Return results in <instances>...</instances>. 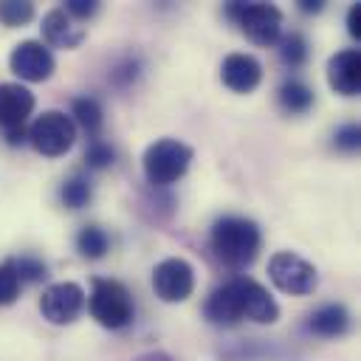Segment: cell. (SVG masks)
<instances>
[{"instance_id": "18", "label": "cell", "mask_w": 361, "mask_h": 361, "mask_svg": "<svg viewBox=\"0 0 361 361\" xmlns=\"http://www.w3.org/2000/svg\"><path fill=\"white\" fill-rule=\"evenodd\" d=\"M59 200H62V206H68L73 212L76 209H85L93 200V183H90V178L87 175H71L68 180H62Z\"/></svg>"}, {"instance_id": "29", "label": "cell", "mask_w": 361, "mask_h": 361, "mask_svg": "<svg viewBox=\"0 0 361 361\" xmlns=\"http://www.w3.org/2000/svg\"><path fill=\"white\" fill-rule=\"evenodd\" d=\"M299 8H302V11H322V3H319V0H316V3L302 0V3H299Z\"/></svg>"}, {"instance_id": "20", "label": "cell", "mask_w": 361, "mask_h": 361, "mask_svg": "<svg viewBox=\"0 0 361 361\" xmlns=\"http://www.w3.org/2000/svg\"><path fill=\"white\" fill-rule=\"evenodd\" d=\"M279 56L288 68H302L307 59V39L299 31H290L282 42H279Z\"/></svg>"}, {"instance_id": "27", "label": "cell", "mask_w": 361, "mask_h": 361, "mask_svg": "<svg viewBox=\"0 0 361 361\" xmlns=\"http://www.w3.org/2000/svg\"><path fill=\"white\" fill-rule=\"evenodd\" d=\"M347 31H350V37H361V6L358 3H353L350 6V11H347Z\"/></svg>"}, {"instance_id": "1", "label": "cell", "mask_w": 361, "mask_h": 361, "mask_svg": "<svg viewBox=\"0 0 361 361\" xmlns=\"http://www.w3.org/2000/svg\"><path fill=\"white\" fill-rule=\"evenodd\" d=\"M203 313L212 324H226V327L243 319H251L257 324H271L279 319V305L257 279L234 276L212 290Z\"/></svg>"}, {"instance_id": "10", "label": "cell", "mask_w": 361, "mask_h": 361, "mask_svg": "<svg viewBox=\"0 0 361 361\" xmlns=\"http://www.w3.org/2000/svg\"><path fill=\"white\" fill-rule=\"evenodd\" d=\"M8 68H11V73H17L25 82H45L54 73L56 62H54V54L45 42L23 39L14 45V51L8 56Z\"/></svg>"}, {"instance_id": "4", "label": "cell", "mask_w": 361, "mask_h": 361, "mask_svg": "<svg viewBox=\"0 0 361 361\" xmlns=\"http://www.w3.org/2000/svg\"><path fill=\"white\" fill-rule=\"evenodd\" d=\"M87 307H90V316L107 330H121L133 322V296L118 279L96 276Z\"/></svg>"}, {"instance_id": "8", "label": "cell", "mask_w": 361, "mask_h": 361, "mask_svg": "<svg viewBox=\"0 0 361 361\" xmlns=\"http://www.w3.org/2000/svg\"><path fill=\"white\" fill-rule=\"evenodd\" d=\"M152 288L164 302H183L195 290V268L183 257L161 259L152 271Z\"/></svg>"}, {"instance_id": "16", "label": "cell", "mask_w": 361, "mask_h": 361, "mask_svg": "<svg viewBox=\"0 0 361 361\" xmlns=\"http://www.w3.org/2000/svg\"><path fill=\"white\" fill-rule=\"evenodd\" d=\"M71 121L73 124H79L87 135H93V138H99V130H102V124H104V113H102V104L93 99V96H76L73 102H71Z\"/></svg>"}, {"instance_id": "13", "label": "cell", "mask_w": 361, "mask_h": 361, "mask_svg": "<svg viewBox=\"0 0 361 361\" xmlns=\"http://www.w3.org/2000/svg\"><path fill=\"white\" fill-rule=\"evenodd\" d=\"M34 110V93L17 82H3L0 85V127L17 130L25 124V118Z\"/></svg>"}, {"instance_id": "9", "label": "cell", "mask_w": 361, "mask_h": 361, "mask_svg": "<svg viewBox=\"0 0 361 361\" xmlns=\"http://www.w3.org/2000/svg\"><path fill=\"white\" fill-rule=\"evenodd\" d=\"M85 307V290L79 282H54L39 296V310L51 324H71Z\"/></svg>"}, {"instance_id": "6", "label": "cell", "mask_w": 361, "mask_h": 361, "mask_svg": "<svg viewBox=\"0 0 361 361\" xmlns=\"http://www.w3.org/2000/svg\"><path fill=\"white\" fill-rule=\"evenodd\" d=\"M28 141L34 144V149L39 155L56 158V155H62V152H68L73 147V141H76V124L62 110H45L28 127Z\"/></svg>"}, {"instance_id": "5", "label": "cell", "mask_w": 361, "mask_h": 361, "mask_svg": "<svg viewBox=\"0 0 361 361\" xmlns=\"http://www.w3.org/2000/svg\"><path fill=\"white\" fill-rule=\"evenodd\" d=\"M226 17L257 45H274L282 31V11L271 3H228Z\"/></svg>"}, {"instance_id": "2", "label": "cell", "mask_w": 361, "mask_h": 361, "mask_svg": "<svg viewBox=\"0 0 361 361\" xmlns=\"http://www.w3.org/2000/svg\"><path fill=\"white\" fill-rule=\"evenodd\" d=\"M209 245L223 265L245 268L257 259L259 245H262V234H259V226L254 220L240 217V214H226V217L214 220V226L209 231Z\"/></svg>"}, {"instance_id": "15", "label": "cell", "mask_w": 361, "mask_h": 361, "mask_svg": "<svg viewBox=\"0 0 361 361\" xmlns=\"http://www.w3.org/2000/svg\"><path fill=\"white\" fill-rule=\"evenodd\" d=\"M307 330L322 336V338H338V336H344L350 330V313L338 302L322 305L307 316Z\"/></svg>"}, {"instance_id": "19", "label": "cell", "mask_w": 361, "mask_h": 361, "mask_svg": "<svg viewBox=\"0 0 361 361\" xmlns=\"http://www.w3.org/2000/svg\"><path fill=\"white\" fill-rule=\"evenodd\" d=\"M76 248H79V254L82 257H87V259H102L104 254H107V248H110V237H107V231L102 228V226H82L79 228V234H76Z\"/></svg>"}, {"instance_id": "17", "label": "cell", "mask_w": 361, "mask_h": 361, "mask_svg": "<svg viewBox=\"0 0 361 361\" xmlns=\"http://www.w3.org/2000/svg\"><path fill=\"white\" fill-rule=\"evenodd\" d=\"M276 102H279V107H282L285 113H290V116L307 113V110L313 107V90H310L305 82H299V79H288V82H282V87L276 90Z\"/></svg>"}, {"instance_id": "22", "label": "cell", "mask_w": 361, "mask_h": 361, "mask_svg": "<svg viewBox=\"0 0 361 361\" xmlns=\"http://www.w3.org/2000/svg\"><path fill=\"white\" fill-rule=\"evenodd\" d=\"M116 161V149L107 144V141H102V138H90V144H87V149H85V164L90 166V169H104V166H110Z\"/></svg>"}, {"instance_id": "23", "label": "cell", "mask_w": 361, "mask_h": 361, "mask_svg": "<svg viewBox=\"0 0 361 361\" xmlns=\"http://www.w3.org/2000/svg\"><path fill=\"white\" fill-rule=\"evenodd\" d=\"M11 262V268H14V274H17V279H20V285L23 282H37V279H42L45 276V262L42 259H37V257H14V259H8Z\"/></svg>"}, {"instance_id": "28", "label": "cell", "mask_w": 361, "mask_h": 361, "mask_svg": "<svg viewBox=\"0 0 361 361\" xmlns=\"http://www.w3.org/2000/svg\"><path fill=\"white\" fill-rule=\"evenodd\" d=\"M135 361H175V358L166 355V353H144V355H138Z\"/></svg>"}, {"instance_id": "26", "label": "cell", "mask_w": 361, "mask_h": 361, "mask_svg": "<svg viewBox=\"0 0 361 361\" xmlns=\"http://www.w3.org/2000/svg\"><path fill=\"white\" fill-rule=\"evenodd\" d=\"M62 8H65V14L73 17V20H90V17L99 11V3H93V0H68Z\"/></svg>"}, {"instance_id": "11", "label": "cell", "mask_w": 361, "mask_h": 361, "mask_svg": "<svg viewBox=\"0 0 361 361\" xmlns=\"http://www.w3.org/2000/svg\"><path fill=\"white\" fill-rule=\"evenodd\" d=\"M327 82L341 96L361 93V54L358 48H344L327 62Z\"/></svg>"}, {"instance_id": "14", "label": "cell", "mask_w": 361, "mask_h": 361, "mask_svg": "<svg viewBox=\"0 0 361 361\" xmlns=\"http://www.w3.org/2000/svg\"><path fill=\"white\" fill-rule=\"evenodd\" d=\"M42 37H45L48 45L71 51L85 39V28L76 25V20L65 14V8H51L42 17Z\"/></svg>"}, {"instance_id": "7", "label": "cell", "mask_w": 361, "mask_h": 361, "mask_svg": "<svg viewBox=\"0 0 361 361\" xmlns=\"http://www.w3.org/2000/svg\"><path fill=\"white\" fill-rule=\"evenodd\" d=\"M268 276L282 293H290V296H307L319 282L316 268L293 251H276L268 259Z\"/></svg>"}, {"instance_id": "25", "label": "cell", "mask_w": 361, "mask_h": 361, "mask_svg": "<svg viewBox=\"0 0 361 361\" xmlns=\"http://www.w3.org/2000/svg\"><path fill=\"white\" fill-rule=\"evenodd\" d=\"M333 144H336V149H341V152H355L358 144H361V130H358V124H344V127H338V130L333 133Z\"/></svg>"}, {"instance_id": "3", "label": "cell", "mask_w": 361, "mask_h": 361, "mask_svg": "<svg viewBox=\"0 0 361 361\" xmlns=\"http://www.w3.org/2000/svg\"><path fill=\"white\" fill-rule=\"evenodd\" d=\"M192 164V147L178 138H158L144 152V175L152 186H169L186 175Z\"/></svg>"}, {"instance_id": "21", "label": "cell", "mask_w": 361, "mask_h": 361, "mask_svg": "<svg viewBox=\"0 0 361 361\" xmlns=\"http://www.w3.org/2000/svg\"><path fill=\"white\" fill-rule=\"evenodd\" d=\"M34 17V3L28 0H0V23L14 28V25H25Z\"/></svg>"}, {"instance_id": "12", "label": "cell", "mask_w": 361, "mask_h": 361, "mask_svg": "<svg viewBox=\"0 0 361 361\" xmlns=\"http://www.w3.org/2000/svg\"><path fill=\"white\" fill-rule=\"evenodd\" d=\"M220 79L234 93H251L262 79V65L251 54H228L220 65Z\"/></svg>"}, {"instance_id": "24", "label": "cell", "mask_w": 361, "mask_h": 361, "mask_svg": "<svg viewBox=\"0 0 361 361\" xmlns=\"http://www.w3.org/2000/svg\"><path fill=\"white\" fill-rule=\"evenodd\" d=\"M20 296V279L11 268V262H0V307L3 305H11L14 299Z\"/></svg>"}]
</instances>
